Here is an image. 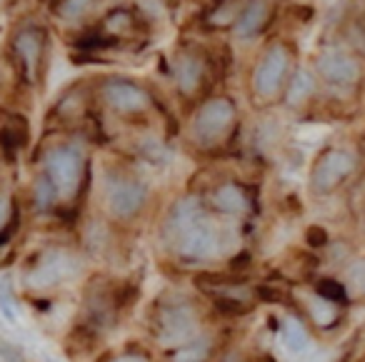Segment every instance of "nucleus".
<instances>
[{"label": "nucleus", "mask_w": 365, "mask_h": 362, "mask_svg": "<svg viewBox=\"0 0 365 362\" xmlns=\"http://www.w3.org/2000/svg\"><path fill=\"white\" fill-rule=\"evenodd\" d=\"M168 232H170L178 255L188 257V260L210 257L218 247V232H215L213 222L203 217L198 197L178 200V205L170 212V220H168Z\"/></svg>", "instance_id": "1"}, {"label": "nucleus", "mask_w": 365, "mask_h": 362, "mask_svg": "<svg viewBox=\"0 0 365 362\" xmlns=\"http://www.w3.org/2000/svg\"><path fill=\"white\" fill-rule=\"evenodd\" d=\"M235 120V105L228 98H213L208 100L193 118V135L203 145L218 143L230 130Z\"/></svg>", "instance_id": "2"}, {"label": "nucleus", "mask_w": 365, "mask_h": 362, "mask_svg": "<svg viewBox=\"0 0 365 362\" xmlns=\"http://www.w3.org/2000/svg\"><path fill=\"white\" fill-rule=\"evenodd\" d=\"M290 68V51L283 43H275L265 51L253 71V93L258 98H273L280 90Z\"/></svg>", "instance_id": "3"}, {"label": "nucleus", "mask_w": 365, "mask_h": 362, "mask_svg": "<svg viewBox=\"0 0 365 362\" xmlns=\"http://www.w3.org/2000/svg\"><path fill=\"white\" fill-rule=\"evenodd\" d=\"M81 170H83V157L76 148L63 145L48 152L46 172L61 197H71L76 192L78 182H81Z\"/></svg>", "instance_id": "4"}, {"label": "nucleus", "mask_w": 365, "mask_h": 362, "mask_svg": "<svg viewBox=\"0 0 365 362\" xmlns=\"http://www.w3.org/2000/svg\"><path fill=\"white\" fill-rule=\"evenodd\" d=\"M355 170V157L345 150H325L315 160V167L310 172V185L315 192H330Z\"/></svg>", "instance_id": "5"}, {"label": "nucleus", "mask_w": 365, "mask_h": 362, "mask_svg": "<svg viewBox=\"0 0 365 362\" xmlns=\"http://www.w3.org/2000/svg\"><path fill=\"white\" fill-rule=\"evenodd\" d=\"M145 202V185L130 177H118V180L108 182V195H106V205L110 210L113 217H133Z\"/></svg>", "instance_id": "6"}, {"label": "nucleus", "mask_w": 365, "mask_h": 362, "mask_svg": "<svg viewBox=\"0 0 365 362\" xmlns=\"http://www.w3.org/2000/svg\"><path fill=\"white\" fill-rule=\"evenodd\" d=\"M103 100L108 103V108H113L115 113L130 115V113H143L150 105V95L143 90L140 86L123 78H110L103 86Z\"/></svg>", "instance_id": "7"}, {"label": "nucleus", "mask_w": 365, "mask_h": 362, "mask_svg": "<svg viewBox=\"0 0 365 362\" xmlns=\"http://www.w3.org/2000/svg\"><path fill=\"white\" fill-rule=\"evenodd\" d=\"M195 335V315L185 305L163 307L158 315V337L168 345H182Z\"/></svg>", "instance_id": "8"}, {"label": "nucleus", "mask_w": 365, "mask_h": 362, "mask_svg": "<svg viewBox=\"0 0 365 362\" xmlns=\"http://www.w3.org/2000/svg\"><path fill=\"white\" fill-rule=\"evenodd\" d=\"M320 78L333 86H353L360 78V68L355 63V58H350L348 53L338 51V48H328L318 56L315 61Z\"/></svg>", "instance_id": "9"}, {"label": "nucleus", "mask_w": 365, "mask_h": 362, "mask_svg": "<svg viewBox=\"0 0 365 362\" xmlns=\"http://www.w3.org/2000/svg\"><path fill=\"white\" fill-rule=\"evenodd\" d=\"M43 43H46V33L38 26L21 28V31L16 33V38H13V56H16L18 66L26 71L28 78L36 76L38 66H41Z\"/></svg>", "instance_id": "10"}, {"label": "nucleus", "mask_w": 365, "mask_h": 362, "mask_svg": "<svg viewBox=\"0 0 365 362\" xmlns=\"http://www.w3.org/2000/svg\"><path fill=\"white\" fill-rule=\"evenodd\" d=\"M268 13H270L268 0H250L248 6L240 11L238 21H235V33H238V38L248 41L255 33H260V28L268 21Z\"/></svg>", "instance_id": "11"}, {"label": "nucleus", "mask_w": 365, "mask_h": 362, "mask_svg": "<svg viewBox=\"0 0 365 362\" xmlns=\"http://www.w3.org/2000/svg\"><path fill=\"white\" fill-rule=\"evenodd\" d=\"M203 78V63L193 53H182L175 61V83L182 93H193Z\"/></svg>", "instance_id": "12"}, {"label": "nucleus", "mask_w": 365, "mask_h": 362, "mask_svg": "<svg viewBox=\"0 0 365 362\" xmlns=\"http://www.w3.org/2000/svg\"><path fill=\"white\" fill-rule=\"evenodd\" d=\"M63 265H66V260H63L61 255H51L46 262H43V265L36 267V272H31L28 282H31V285H36V287L53 285V282L61 280V277L66 275V272H71V270H66Z\"/></svg>", "instance_id": "13"}, {"label": "nucleus", "mask_w": 365, "mask_h": 362, "mask_svg": "<svg viewBox=\"0 0 365 362\" xmlns=\"http://www.w3.org/2000/svg\"><path fill=\"white\" fill-rule=\"evenodd\" d=\"M280 342H283V347H288L290 352H305L310 345V337L298 320L288 317V320H283V325H280Z\"/></svg>", "instance_id": "14"}, {"label": "nucleus", "mask_w": 365, "mask_h": 362, "mask_svg": "<svg viewBox=\"0 0 365 362\" xmlns=\"http://www.w3.org/2000/svg\"><path fill=\"white\" fill-rule=\"evenodd\" d=\"M215 207H218L220 212H228V215H235V212H243L245 207H248V202H245V195L240 192L238 185H223L218 192H215Z\"/></svg>", "instance_id": "15"}, {"label": "nucleus", "mask_w": 365, "mask_h": 362, "mask_svg": "<svg viewBox=\"0 0 365 362\" xmlns=\"http://www.w3.org/2000/svg\"><path fill=\"white\" fill-rule=\"evenodd\" d=\"M313 88H315V83H313V78H310V73L300 71L298 76L290 81V88H288V93H285V100H288L290 105H300V103H305L310 95H313Z\"/></svg>", "instance_id": "16"}, {"label": "nucleus", "mask_w": 365, "mask_h": 362, "mask_svg": "<svg viewBox=\"0 0 365 362\" xmlns=\"http://www.w3.org/2000/svg\"><path fill=\"white\" fill-rule=\"evenodd\" d=\"M96 0H56V13L63 21H81L93 11Z\"/></svg>", "instance_id": "17"}, {"label": "nucleus", "mask_w": 365, "mask_h": 362, "mask_svg": "<svg viewBox=\"0 0 365 362\" xmlns=\"http://www.w3.org/2000/svg\"><path fill=\"white\" fill-rule=\"evenodd\" d=\"M58 197V190H56V185L51 182V177H46V180H38V185H36V202H38V207H48L53 200Z\"/></svg>", "instance_id": "18"}, {"label": "nucleus", "mask_w": 365, "mask_h": 362, "mask_svg": "<svg viewBox=\"0 0 365 362\" xmlns=\"http://www.w3.org/2000/svg\"><path fill=\"white\" fill-rule=\"evenodd\" d=\"M3 360L6 362H23V357H21V352H16L11 345H6L3 347Z\"/></svg>", "instance_id": "19"}, {"label": "nucleus", "mask_w": 365, "mask_h": 362, "mask_svg": "<svg viewBox=\"0 0 365 362\" xmlns=\"http://www.w3.org/2000/svg\"><path fill=\"white\" fill-rule=\"evenodd\" d=\"M113 362H148L145 357H140V355H123V357H118V360H113Z\"/></svg>", "instance_id": "20"}, {"label": "nucleus", "mask_w": 365, "mask_h": 362, "mask_svg": "<svg viewBox=\"0 0 365 362\" xmlns=\"http://www.w3.org/2000/svg\"><path fill=\"white\" fill-rule=\"evenodd\" d=\"M225 362H238V360H225Z\"/></svg>", "instance_id": "21"}]
</instances>
